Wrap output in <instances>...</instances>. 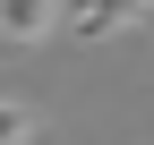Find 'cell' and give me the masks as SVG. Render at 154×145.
I'll list each match as a JSON object with an SVG mask.
<instances>
[{"mask_svg":"<svg viewBox=\"0 0 154 145\" xmlns=\"http://www.w3.org/2000/svg\"><path fill=\"white\" fill-rule=\"evenodd\" d=\"M0 145H34V111L17 94H0Z\"/></svg>","mask_w":154,"mask_h":145,"instance_id":"cell-3","label":"cell"},{"mask_svg":"<svg viewBox=\"0 0 154 145\" xmlns=\"http://www.w3.org/2000/svg\"><path fill=\"white\" fill-rule=\"evenodd\" d=\"M51 34H69L60 0H0V43L9 51H34V43H51Z\"/></svg>","mask_w":154,"mask_h":145,"instance_id":"cell-1","label":"cell"},{"mask_svg":"<svg viewBox=\"0 0 154 145\" xmlns=\"http://www.w3.org/2000/svg\"><path fill=\"white\" fill-rule=\"evenodd\" d=\"M137 17H154V0H69V43H111Z\"/></svg>","mask_w":154,"mask_h":145,"instance_id":"cell-2","label":"cell"}]
</instances>
